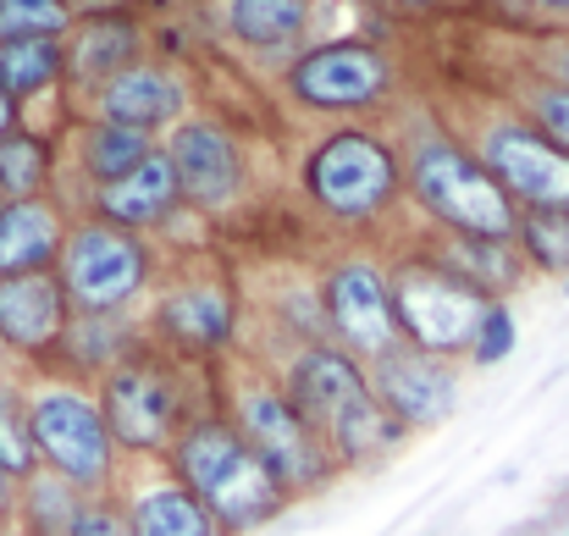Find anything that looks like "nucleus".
I'll return each mask as SVG.
<instances>
[{"label": "nucleus", "mask_w": 569, "mask_h": 536, "mask_svg": "<svg viewBox=\"0 0 569 536\" xmlns=\"http://www.w3.org/2000/svg\"><path fill=\"white\" fill-rule=\"evenodd\" d=\"M476 161L509 193L515 210H559L569 205V156L553 150L526 117H492L476 133Z\"/></svg>", "instance_id": "ddd939ff"}, {"label": "nucleus", "mask_w": 569, "mask_h": 536, "mask_svg": "<svg viewBox=\"0 0 569 536\" xmlns=\"http://www.w3.org/2000/svg\"><path fill=\"white\" fill-rule=\"evenodd\" d=\"M28 426H33V454L39 470H56L78 493H117L122 482V454L111 443V426L100 415V398L89 381L39 370L28 381Z\"/></svg>", "instance_id": "20e7f679"}, {"label": "nucleus", "mask_w": 569, "mask_h": 536, "mask_svg": "<svg viewBox=\"0 0 569 536\" xmlns=\"http://www.w3.org/2000/svg\"><path fill=\"white\" fill-rule=\"evenodd\" d=\"M277 381H282L288 404L310 420V431L327 443L338 470H366L409 437L377 404L366 365L349 359L343 349H332V344L288 349V359L277 365Z\"/></svg>", "instance_id": "f03ea898"}, {"label": "nucleus", "mask_w": 569, "mask_h": 536, "mask_svg": "<svg viewBox=\"0 0 569 536\" xmlns=\"http://www.w3.org/2000/svg\"><path fill=\"white\" fill-rule=\"evenodd\" d=\"M0 205H6V188H0Z\"/></svg>", "instance_id": "79ce46f5"}, {"label": "nucleus", "mask_w": 569, "mask_h": 536, "mask_svg": "<svg viewBox=\"0 0 569 536\" xmlns=\"http://www.w3.org/2000/svg\"><path fill=\"white\" fill-rule=\"evenodd\" d=\"M221 415L238 426V437L260 454V465L282 482L288 498L321 493V487L338 476L327 443H321V437L310 431V420L288 404V393H282V381H277L271 370H238V376L227 381Z\"/></svg>", "instance_id": "0eeeda50"}, {"label": "nucleus", "mask_w": 569, "mask_h": 536, "mask_svg": "<svg viewBox=\"0 0 569 536\" xmlns=\"http://www.w3.org/2000/svg\"><path fill=\"white\" fill-rule=\"evenodd\" d=\"M61 50H67V83L94 95L100 83H111L117 72L144 61V28L128 11H83L67 28Z\"/></svg>", "instance_id": "6ab92c4d"}, {"label": "nucleus", "mask_w": 569, "mask_h": 536, "mask_svg": "<svg viewBox=\"0 0 569 536\" xmlns=\"http://www.w3.org/2000/svg\"><path fill=\"white\" fill-rule=\"evenodd\" d=\"M377 6L387 11V17H431L442 0H377Z\"/></svg>", "instance_id": "f704fd0d"}, {"label": "nucleus", "mask_w": 569, "mask_h": 536, "mask_svg": "<svg viewBox=\"0 0 569 536\" xmlns=\"http://www.w3.org/2000/svg\"><path fill=\"white\" fill-rule=\"evenodd\" d=\"M139 332L150 349H161L178 365H210L238 338V294L227 277H210V271L172 277L167 288H156V305Z\"/></svg>", "instance_id": "9b49d317"}, {"label": "nucleus", "mask_w": 569, "mask_h": 536, "mask_svg": "<svg viewBox=\"0 0 569 536\" xmlns=\"http://www.w3.org/2000/svg\"><path fill=\"white\" fill-rule=\"evenodd\" d=\"M398 83V61L371 39H327L288 61L282 89L293 106L321 117H360L377 111Z\"/></svg>", "instance_id": "9d476101"}, {"label": "nucleus", "mask_w": 569, "mask_h": 536, "mask_svg": "<svg viewBox=\"0 0 569 536\" xmlns=\"http://www.w3.org/2000/svg\"><path fill=\"white\" fill-rule=\"evenodd\" d=\"M11 498H17V487L0 476V515H6V520H11Z\"/></svg>", "instance_id": "4c0bfd02"}, {"label": "nucleus", "mask_w": 569, "mask_h": 536, "mask_svg": "<svg viewBox=\"0 0 569 536\" xmlns=\"http://www.w3.org/2000/svg\"><path fill=\"white\" fill-rule=\"evenodd\" d=\"M94 398H100V415L111 426L117 454L133 465H161L193 409L178 359H167L150 344H139L117 370H106L94 381Z\"/></svg>", "instance_id": "423d86ee"}, {"label": "nucleus", "mask_w": 569, "mask_h": 536, "mask_svg": "<svg viewBox=\"0 0 569 536\" xmlns=\"http://www.w3.org/2000/svg\"><path fill=\"white\" fill-rule=\"evenodd\" d=\"M426 255H431L437 266H448L459 282H470L481 299H503V305H509V294H520V282L531 277V266H526V255H520L515 238H459V232H431Z\"/></svg>", "instance_id": "412c9836"}, {"label": "nucleus", "mask_w": 569, "mask_h": 536, "mask_svg": "<svg viewBox=\"0 0 569 536\" xmlns=\"http://www.w3.org/2000/svg\"><path fill=\"white\" fill-rule=\"evenodd\" d=\"M56 282L72 316H133V305L156 288V249L139 232L78 216L56 255Z\"/></svg>", "instance_id": "6e6552de"}, {"label": "nucleus", "mask_w": 569, "mask_h": 536, "mask_svg": "<svg viewBox=\"0 0 569 536\" xmlns=\"http://www.w3.org/2000/svg\"><path fill=\"white\" fill-rule=\"evenodd\" d=\"M553 78H559V83H569V39L553 50Z\"/></svg>", "instance_id": "e433bc0d"}, {"label": "nucleus", "mask_w": 569, "mask_h": 536, "mask_svg": "<svg viewBox=\"0 0 569 536\" xmlns=\"http://www.w3.org/2000/svg\"><path fill=\"white\" fill-rule=\"evenodd\" d=\"M83 498L72 482H61L56 470H33L28 482H17V498H11V526L22 536H72L78 515H83Z\"/></svg>", "instance_id": "393cba45"}, {"label": "nucleus", "mask_w": 569, "mask_h": 536, "mask_svg": "<svg viewBox=\"0 0 569 536\" xmlns=\"http://www.w3.org/2000/svg\"><path fill=\"white\" fill-rule=\"evenodd\" d=\"M531 6H542V11H565L569 17V0H531Z\"/></svg>", "instance_id": "58836bf2"}, {"label": "nucleus", "mask_w": 569, "mask_h": 536, "mask_svg": "<svg viewBox=\"0 0 569 536\" xmlns=\"http://www.w3.org/2000/svg\"><path fill=\"white\" fill-rule=\"evenodd\" d=\"M72 0H0V39H67Z\"/></svg>", "instance_id": "7c9ffc66"}, {"label": "nucleus", "mask_w": 569, "mask_h": 536, "mask_svg": "<svg viewBox=\"0 0 569 536\" xmlns=\"http://www.w3.org/2000/svg\"><path fill=\"white\" fill-rule=\"evenodd\" d=\"M6 536H22V532H17V526H6Z\"/></svg>", "instance_id": "a19ab883"}, {"label": "nucleus", "mask_w": 569, "mask_h": 536, "mask_svg": "<svg viewBox=\"0 0 569 536\" xmlns=\"http://www.w3.org/2000/svg\"><path fill=\"white\" fill-rule=\"evenodd\" d=\"M72 536H133L122 498H117V493H94V498H83V515H78Z\"/></svg>", "instance_id": "72a5a7b5"}, {"label": "nucleus", "mask_w": 569, "mask_h": 536, "mask_svg": "<svg viewBox=\"0 0 569 536\" xmlns=\"http://www.w3.org/2000/svg\"><path fill=\"white\" fill-rule=\"evenodd\" d=\"M387 282H392L398 344L426 349V355H437V359L470 355L476 321H481V310H487L492 299H481L470 282H459L448 266H437L426 249L392 260V266H387Z\"/></svg>", "instance_id": "1a4fd4ad"}, {"label": "nucleus", "mask_w": 569, "mask_h": 536, "mask_svg": "<svg viewBox=\"0 0 569 536\" xmlns=\"http://www.w3.org/2000/svg\"><path fill=\"white\" fill-rule=\"evenodd\" d=\"M139 344H144V332H139L133 316H72L67 332H61V349L50 359V370L94 387L106 370H117Z\"/></svg>", "instance_id": "5701e85b"}, {"label": "nucleus", "mask_w": 569, "mask_h": 536, "mask_svg": "<svg viewBox=\"0 0 569 536\" xmlns=\"http://www.w3.org/2000/svg\"><path fill=\"white\" fill-rule=\"evenodd\" d=\"M11 128H22V106H17V100L0 89V139H6Z\"/></svg>", "instance_id": "c9c22d12"}, {"label": "nucleus", "mask_w": 569, "mask_h": 536, "mask_svg": "<svg viewBox=\"0 0 569 536\" xmlns=\"http://www.w3.org/2000/svg\"><path fill=\"white\" fill-rule=\"evenodd\" d=\"M156 145H161V139H150V133H139V128L89 117L83 133H78V167H83V178L100 188V182H117L122 172H133Z\"/></svg>", "instance_id": "bb28decb"}, {"label": "nucleus", "mask_w": 569, "mask_h": 536, "mask_svg": "<svg viewBox=\"0 0 569 536\" xmlns=\"http://www.w3.org/2000/svg\"><path fill=\"white\" fill-rule=\"evenodd\" d=\"M565 536H569V532H565Z\"/></svg>", "instance_id": "37998d69"}, {"label": "nucleus", "mask_w": 569, "mask_h": 536, "mask_svg": "<svg viewBox=\"0 0 569 536\" xmlns=\"http://www.w3.org/2000/svg\"><path fill=\"white\" fill-rule=\"evenodd\" d=\"M117 498H122V509H128L133 536H221L216 520L199 509V498H193L183 482H172L167 465H150V470H144L139 482H128Z\"/></svg>", "instance_id": "4be33fe9"}, {"label": "nucleus", "mask_w": 569, "mask_h": 536, "mask_svg": "<svg viewBox=\"0 0 569 536\" xmlns=\"http://www.w3.org/2000/svg\"><path fill=\"white\" fill-rule=\"evenodd\" d=\"M50 178H56V150L44 133L33 128H11L0 139V188L6 199H33V193H50Z\"/></svg>", "instance_id": "cd10ccee"}, {"label": "nucleus", "mask_w": 569, "mask_h": 536, "mask_svg": "<svg viewBox=\"0 0 569 536\" xmlns=\"http://www.w3.org/2000/svg\"><path fill=\"white\" fill-rule=\"evenodd\" d=\"M227 33L254 56H288L310 33V0H227Z\"/></svg>", "instance_id": "b1692460"}, {"label": "nucleus", "mask_w": 569, "mask_h": 536, "mask_svg": "<svg viewBox=\"0 0 569 536\" xmlns=\"http://www.w3.org/2000/svg\"><path fill=\"white\" fill-rule=\"evenodd\" d=\"M403 156V193L415 210L431 221V232H459V238H515L520 210L509 193L492 182V172L476 161L470 145H459L442 128L409 133Z\"/></svg>", "instance_id": "7ed1b4c3"}, {"label": "nucleus", "mask_w": 569, "mask_h": 536, "mask_svg": "<svg viewBox=\"0 0 569 536\" xmlns=\"http://www.w3.org/2000/svg\"><path fill=\"white\" fill-rule=\"evenodd\" d=\"M553 150H565L569 156V83L559 78H548V83H537L531 95H526V111H520Z\"/></svg>", "instance_id": "473e14b6"}, {"label": "nucleus", "mask_w": 569, "mask_h": 536, "mask_svg": "<svg viewBox=\"0 0 569 536\" xmlns=\"http://www.w3.org/2000/svg\"><path fill=\"white\" fill-rule=\"evenodd\" d=\"M56 83H67V50H61V39H0V89L17 106L50 95Z\"/></svg>", "instance_id": "a878e982"}, {"label": "nucleus", "mask_w": 569, "mask_h": 536, "mask_svg": "<svg viewBox=\"0 0 569 536\" xmlns=\"http://www.w3.org/2000/svg\"><path fill=\"white\" fill-rule=\"evenodd\" d=\"M67 210L50 193L33 199H6L0 205V277H28V271H56V255L67 244Z\"/></svg>", "instance_id": "aec40b11"}, {"label": "nucleus", "mask_w": 569, "mask_h": 536, "mask_svg": "<svg viewBox=\"0 0 569 536\" xmlns=\"http://www.w3.org/2000/svg\"><path fill=\"white\" fill-rule=\"evenodd\" d=\"M520 349V321H515V310L503 305V299H492L487 310H481V321H476V338H470V365L476 370H492V365H503V359Z\"/></svg>", "instance_id": "2f4dec72"}, {"label": "nucleus", "mask_w": 569, "mask_h": 536, "mask_svg": "<svg viewBox=\"0 0 569 536\" xmlns=\"http://www.w3.org/2000/svg\"><path fill=\"white\" fill-rule=\"evenodd\" d=\"M39 470L33 454V426H28V381L0 376V476L17 487Z\"/></svg>", "instance_id": "c85d7f7f"}, {"label": "nucleus", "mask_w": 569, "mask_h": 536, "mask_svg": "<svg viewBox=\"0 0 569 536\" xmlns=\"http://www.w3.org/2000/svg\"><path fill=\"white\" fill-rule=\"evenodd\" d=\"M161 150L172 156L178 193H183L189 210L216 216V210L238 205V193H243V182H249V167H243V145L232 139L227 122H216V117H183V122L167 133Z\"/></svg>", "instance_id": "4468645a"}, {"label": "nucleus", "mask_w": 569, "mask_h": 536, "mask_svg": "<svg viewBox=\"0 0 569 536\" xmlns=\"http://www.w3.org/2000/svg\"><path fill=\"white\" fill-rule=\"evenodd\" d=\"M172 482H183L199 509L216 520L221 536H249L271 520L288 515V493L282 482L260 465V454L238 437V426L221 415V409H189L183 431L172 437L167 459Z\"/></svg>", "instance_id": "f257e3e1"}, {"label": "nucleus", "mask_w": 569, "mask_h": 536, "mask_svg": "<svg viewBox=\"0 0 569 536\" xmlns=\"http://www.w3.org/2000/svg\"><path fill=\"white\" fill-rule=\"evenodd\" d=\"M377 404L403 426V431H426L442 426L459 409V359H437L426 349H387L381 359L366 365Z\"/></svg>", "instance_id": "2eb2a0df"}, {"label": "nucleus", "mask_w": 569, "mask_h": 536, "mask_svg": "<svg viewBox=\"0 0 569 536\" xmlns=\"http://www.w3.org/2000/svg\"><path fill=\"white\" fill-rule=\"evenodd\" d=\"M321 316H327V338L332 349L349 359L371 365L387 349H398V321H392V282L387 266L371 255H338L321 271Z\"/></svg>", "instance_id": "f8f14e48"}, {"label": "nucleus", "mask_w": 569, "mask_h": 536, "mask_svg": "<svg viewBox=\"0 0 569 536\" xmlns=\"http://www.w3.org/2000/svg\"><path fill=\"white\" fill-rule=\"evenodd\" d=\"M94 117L100 122H122V128H139V133H167L183 122L189 111V89L172 67L161 61H133L128 72H117L111 83H100L94 95Z\"/></svg>", "instance_id": "a211bd4d"}, {"label": "nucleus", "mask_w": 569, "mask_h": 536, "mask_svg": "<svg viewBox=\"0 0 569 536\" xmlns=\"http://www.w3.org/2000/svg\"><path fill=\"white\" fill-rule=\"evenodd\" d=\"M6 526H11V520H6V515H0V536H6Z\"/></svg>", "instance_id": "ea45409f"}, {"label": "nucleus", "mask_w": 569, "mask_h": 536, "mask_svg": "<svg viewBox=\"0 0 569 536\" xmlns=\"http://www.w3.org/2000/svg\"><path fill=\"white\" fill-rule=\"evenodd\" d=\"M515 244H520L531 271L569 277V205H559V210H520Z\"/></svg>", "instance_id": "c756f323"}, {"label": "nucleus", "mask_w": 569, "mask_h": 536, "mask_svg": "<svg viewBox=\"0 0 569 536\" xmlns=\"http://www.w3.org/2000/svg\"><path fill=\"white\" fill-rule=\"evenodd\" d=\"M299 182L327 221L371 227L403 199V156L371 128H332L327 139L310 145Z\"/></svg>", "instance_id": "39448f33"}, {"label": "nucleus", "mask_w": 569, "mask_h": 536, "mask_svg": "<svg viewBox=\"0 0 569 536\" xmlns=\"http://www.w3.org/2000/svg\"><path fill=\"white\" fill-rule=\"evenodd\" d=\"M67 321H72V305H67L56 271L0 277V349L22 365H33V376L50 370Z\"/></svg>", "instance_id": "dca6fc26"}, {"label": "nucleus", "mask_w": 569, "mask_h": 536, "mask_svg": "<svg viewBox=\"0 0 569 536\" xmlns=\"http://www.w3.org/2000/svg\"><path fill=\"white\" fill-rule=\"evenodd\" d=\"M183 210V193H178V172H172V156L156 145L133 172H122L117 182H100L89 193V216L94 221H111L122 232H156L167 221H178Z\"/></svg>", "instance_id": "f3484780"}]
</instances>
